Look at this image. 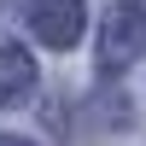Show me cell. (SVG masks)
<instances>
[{"label": "cell", "instance_id": "1", "mask_svg": "<svg viewBox=\"0 0 146 146\" xmlns=\"http://www.w3.org/2000/svg\"><path fill=\"white\" fill-rule=\"evenodd\" d=\"M146 53V6H111L100 29V64L105 70H123Z\"/></svg>", "mask_w": 146, "mask_h": 146}, {"label": "cell", "instance_id": "2", "mask_svg": "<svg viewBox=\"0 0 146 146\" xmlns=\"http://www.w3.org/2000/svg\"><path fill=\"white\" fill-rule=\"evenodd\" d=\"M29 29L47 47H76L82 29H88V6L82 0H35L29 6Z\"/></svg>", "mask_w": 146, "mask_h": 146}, {"label": "cell", "instance_id": "3", "mask_svg": "<svg viewBox=\"0 0 146 146\" xmlns=\"http://www.w3.org/2000/svg\"><path fill=\"white\" fill-rule=\"evenodd\" d=\"M29 94H35V58L12 41L0 47V105H23Z\"/></svg>", "mask_w": 146, "mask_h": 146}, {"label": "cell", "instance_id": "4", "mask_svg": "<svg viewBox=\"0 0 146 146\" xmlns=\"http://www.w3.org/2000/svg\"><path fill=\"white\" fill-rule=\"evenodd\" d=\"M0 146H35V140H0Z\"/></svg>", "mask_w": 146, "mask_h": 146}]
</instances>
